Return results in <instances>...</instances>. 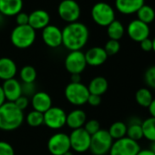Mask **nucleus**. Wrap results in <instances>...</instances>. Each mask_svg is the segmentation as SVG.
Wrapping results in <instances>:
<instances>
[{
	"mask_svg": "<svg viewBox=\"0 0 155 155\" xmlns=\"http://www.w3.org/2000/svg\"><path fill=\"white\" fill-rule=\"evenodd\" d=\"M140 150V144L128 137L113 141L110 150V155H137Z\"/></svg>",
	"mask_w": 155,
	"mask_h": 155,
	"instance_id": "nucleus-7",
	"label": "nucleus"
},
{
	"mask_svg": "<svg viewBox=\"0 0 155 155\" xmlns=\"http://www.w3.org/2000/svg\"><path fill=\"white\" fill-rule=\"evenodd\" d=\"M143 137L148 140L155 141V118H148L141 123Z\"/></svg>",
	"mask_w": 155,
	"mask_h": 155,
	"instance_id": "nucleus-27",
	"label": "nucleus"
},
{
	"mask_svg": "<svg viewBox=\"0 0 155 155\" xmlns=\"http://www.w3.org/2000/svg\"><path fill=\"white\" fill-rule=\"evenodd\" d=\"M64 93L67 101L74 106H82L86 104L90 97L88 87L81 82H69L66 86Z\"/></svg>",
	"mask_w": 155,
	"mask_h": 155,
	"instance_id": "nucleus-4",
	"label": "nucleus"
},
{
	"mask_svg": "<svg viewBox=\"0 0 155 155\" xmlns=\"http://www.w3.org/2000/svg\"><path fill=\"white\" fill-rule=\"evenodd\" d=\"M109 88L108 81L103 77H96L92 79L88 86L90 94L101 96L103 95Z\"/></svg>",
	"mask_w": 155,
	"mask_h": 155,
	"instance_id": "nucleus-24",
	"label": "nucleus"
},
{
	"mask_svg": "<svg viewBox=\"0 0 155 155\" xmlns=\"http://www.w3.org/2000/svg\"><path fill=\"white\" fill-rule=\"evenodd\" d=\"M89 37L86 25L78 21L69 23L62 29V45L70 51L81 50L87 44Z\"/></svg>",
	"mask_w": 155,
	"mask_h": 155,
	"instance_id": "nucleus-1",
	"label": "nucleus"
},
{
	"mask_svg": "<svg viewBox=\"0 0 155 155\" xmlns=\"http://www.w3.org/2000/svg\"><path fill=\"white\" fill-rule=\"evenodd\" d=\"M25 117L14 102L7 101L0 107V130L11 131L18 129L24 122Z\"/></svg>",
	"mask_w": 155,
	"mask_h": 155,
	"instance_id": "nucleus-2",
	"label": "nucleus"
},
{
	"mask_svg": "<svg viewBox=\"0 0 155 155\" xmlns=\"http://www.w3.org/2000/svg\"><path fill=\"white\" fill-rule=\"evenodd\" d=\"M87 103H89L92 107H97V106H99L101 103V96L90 94V97L88 99V102Z\"/></svg>",
	"mask_w": 155,
	"mask_h": 155,
	"instance_id": "nucleus-40",
	"label": "nucleus"
},
{
	"mask_svg": "<svg viewBox=\"0 0 155 155\" xmlns=\"http://www.w3.org/2000/svg\"><path fill=\"white\" fill-rule=\"evenodd\" d=\"M137 155H155L150 149H145V150H140Z\"/></svg>",
	"mask_w": 155,
	"mask_h": 155,
	"instance_id": "nucleus-44",
	"label": "nucleus"
},
{
	"mask_svg": "<svg viewBox=\"0 0 155 155\" xmlns=\"http://www.w3.org/2000/svg\"><path fill=\"white\" fill-rule=\"evenodd\" d=\"M150 150L155 154V141H151L150 145Z\"/></svg>",
	"mask_w": 155,
	"mask_h": 155,
	"instance_id": "nucleus-45",
	"label": "nucleus"
},
{
	"mask_svg": "<svg viewBox=\"0 0 155 155\" xmlns=\"http://www.w3.org/2000/svg\"><path fill=\"white\" fill-rule=\"evenodd\" d=\"M137 17L138 19L145 24H150L155 19V11L154 9L148 6V5H143L138 11H137Z\"/></svg>",
	"mask_w": 155,
	"mask_h": 155,
	"instance_id": "nucleus-29",
	"label": "nucleus"
},
{
	"mask_svg": "<svg viewBox=\"0 0 155 155\" xmlns=\"http://www.w3.org/2000/svg\"><path fill=\"white\" fill-rule=\"evenodd\" d=\"M2 89L7 101L15 102L20 96H22V84L15 78L4 81Z\"/></svg>",
	"mask_w": 155,
	"mask_h": 155,
	"instance_id": "nucleus-15",
	"label": "nucleus"
},
{
	"mask_svg": "<svg viewBox=\"0 0 155 155\" xmlns=\"http://www.w3.org/2000/svg\"><path fill=\"white\" fill-rule=\"evenodd\" d=\"M70 82H73V83L81 82V74H71V76H70Z\"/></svg>",
	"mask_w": 155,
	"mask_h": 155,
	"instance_id": "nucleus-41",
	"label": "nucleus"
},
{
	"mask_svg": "<svg viewBox=\"0 0 155 155\" xmlns=\"http://www.w3.org/2000/svg\"><path fill=\"white\" fill-rule=\"evenodd\" d=\"M83 129L91 135L92 136L96 132H98L101 130V124L97 120H87L86 123L83 126Z\"/></svg>",
	"mask_w": 155,
	"mask_h": 155,
	"instance_id": "nucleus-34",
	"label": "nucleus"
},
{
	"mask_svg": "<svg viewBox=\"0 0 155 155\" xmlns=\"http://www.w3.org/2000/svg\"><path fill=\"white\" fill-rule=\"evenodd\" d=\"M41 37L43 42L51 48H56L62 45V30L57 26H47L42 29Z\"/></svg>",
	"mask_w": 155,
	"mask_h": 155,
	"instance_id": "nucleus-14",
	"label": "nucleus"
},
{
	"mask_svg": "<svg viewBox=\"0 0 155 155\" xmlns=\"http://www.w3.org/2000/svg\"><path fill=\"white\" fill-rule=\"evenodd\" d=\"M142 120L139 117H132L129 120V124L127 125V133L126 137L138 141L143 138V132L141 128Z\"/></svg>",
	"mask_w": 155,
	"mask_h": 155,
	"instance_id": "nucleus-23",
	"label": "nucleus"
},
{
	"mask_svg": "<svg viewBox=\"0 0 155 155\" xmlns=\"http://www.w3.org/2000/svg\"><path fill=\"white\" fill-rule=\"evenodd\" d=\"M86 121H87V115L85 111L81 109L71 110L68 114H67L66 125H68L72 130L83 128Z\"/></svg>",
	"mask_w": 155,
	"mask_h": 155,
	"instance_id": "nucleus-22",
	"label": "nucleus"
},
{
	"mask_svg": "<svg viewBox=\"0 0 155 155\" xmlns=\"http://www.w3.org/2000/svg\"><path fill=\"white\" fill-rule=\"evenodd\" d=\"M16 21L18 26H26L28 25V15L24 12H20L16 16Z\"/></svg>",
	"mask_w": 155,
	"mask_h": 155,
	"instance_id": "nucleus-38",
	"label": "nucleus"
},
{
	"mask_svg": "<svg viewBox=\"0 0 155 155\" xmlns=\"http://www.w3.org/2000/svg\"><path fill=\"white\" fill-rule=\"evenodd\" d=\"M140 48L145 51V52H150L152 50V39L150 38H145L144 40H142L141 42H140Z\"/></svg>",
	"mask_w": 155,
	"mask_h": 155,
	"instance_id": "nucleus-39",
	"label": "nucleus"
},
{
	"mask_svg": "<svg viewBox=\"0 0 155 155\" xmlns=\"http://www.w3.org/2000/svg\"><path fill=\"white\" fill-rule=\"evenodd\" d=\"M67 113L59 107H51L44 113V124L51 130H59L66 125Z\"/></svg>",
	"mask_w": 155,
	"mask_h": 155,
	"instance_id": "nucleus-12",
	"label": "nucleus"
},
{
	"mask_svg": "<svg viewBox=\"0 0 155 155\" xmlns=\"http://www.w3.org/2000/svg\"><path fill=\"white\" fill-rule=\"evenodd\" d=\"M84 54L87 65L91 67H99L104 64L109 57L104 48L101 47H93Z\"/></svg>",
	"mask_w": 155,
	"mask_h": 155,
	"instance_id": "nucleus-17",
	"label": "nucleus"
},
{
	"mask_svg": "<svg viewBox=\"0 0 155 155\" xmlns=\"http://www.w3.org/2000/svg\"><path fill=\"white\" fill-rule=\"evenodd\" d=\"M31 104L34 110L45 113L52 107V99L45 91H37L31 97Z\"/></svg>",
	"mask_w": 155,
	"mask_h": 155,
	"instance_id": "nucleus-18",
	"label": "nucleus"
},
{
	"mask_svg": "<svg viewBox=\"0 0 155 155\" xmlns=\"http://www.w3.org/2000/svg\"><path fill=\"white\" fill-rule=\"evenodd\" d=\"M6 97H5V93L3 91L2 86H0V107H1L4 103H6Z\"/></svg>",
	"mask_w": 155,
	"mask_h": 155,
	"instance_id": "nucleus-43",
	"label": "nucleus"
},
{
	"mask_svg": "<svg viewBox=\"0 0 155 155\" xmlns=\"http://www.w3.org/2000/svg\"><path fill=\"white\" fill-rule=\"evenodd\" d=\"M48 150L52 155H64L71 150L69 136L64 132L53 134L48 140Z\"/></svg>",
	"mask_w": 155,
	"mask_h": 155,
	"instance_id": "nucleus-10",
	"label": "nucleus"
},
{
	"mask_svg": "<svg viewBox=\"0 0 155 155\" xmlns=\"http://www.w3.org/2000/svg\"><path fill=\"white\" fill-rule=\"evenodd\" d=\"M64 155H74V154H73V152H72V151L68 150V151H67Z\"/></svg>",
	"mask_w": 155,
	"mask_h": 155,
	"instance_id": "nucleus-47",
	"label": "nucleus"
},
{
	"mask_svg": "<svg viewBox=\"0 0 155 155\" xmlns=\"http://www.w3.org/2000/svg\"><path fill=\"white\" fill-rule=\"evenodd\" d=\"M144 81L149 88L155 90V65L150 67L145 71Z\"/></svg>",
	"mask_w": 155,
	"mask_h": 155,
	"instance_id": "nucleus-32",
	"label": "nucleus"
},
{
	"mask_svg": "<svg viewBox=\"0 0 155 155\" xmlns=\"http://www.w3.org/2000/svg\"><path fill=\"white\" fill-rule=\"evenodd\" d=\"M68 136L70 141V148L74 151L83 153L90 150L91 136L83 128L72 130L70 135Z\"/></svg>",
	"mask_w": 155,
	"mask_h": 155,
	"instance_id": "nucleus-9",
	"label": "nucleus"
},
{
	"mask_svg": "<svg viewBox=\"0 0 155 155\" xmlns=\"http://www.w3.org/2000/svg\"><path fill=\"white\" fill-rule=\"evenodd\" d=\"M113 139L110 137L107 130H100L91 136L90 151L93 155H107L113 143Z\"/></svg>",
	"mask_w": 155,
	"mask_h": 155,
	"instance_id": "nucleus-5",
	"label": "nucleus"
},
{
	"mask_svg": "<svg viewBox=\"0 0 155 155\" xmlns=\"http://www.w3.org/2000/svg\"><path fill=\"white\" fill-rule=\"evenodd\" d=\"M18 71L16 62L7 57L0 58V80L4 81L14 79Z\"/></svg>",
	"mask_w": 155,
	"mask_h": 155,
	"instance_id": "nucleus-20",
	"label": "nucleus"
},
{
	"mask_svg": "<svg viewBox=\"0 0 155 155\" xmlns=\"http://www.w3.org/2000/svg\"><path fill=\"white\" fill-rule=\"evenodd\" d=\"M64 64L70 74H81L87 67L85 54L81 50L70 51L67 55Z\"/></svg>",
	"mask_w": 155,
	"mask_h": 155,
	"instance_id": "nucleus-11",
	"label": "nucleus"
},
{
	"mask_svg": "<svg viewBox=\"0 0 155 155\" xmlns=\"http://www.w3.org/2000/svg\"><path fill=\"white\" fill-rule=\"evenodd\" d=\"M127 33L133 41L140 43L149 38L150 28L147 24L140 21L139 19H134L129 23Z\"/></svg>",
	"mask_w": 155,
	"mask_h": 155,
	"instance_id": "nucleus-13",
	"label": "nucleus"
},
{
	"mask_svg": "<svg viewBox=\"0 0 155 155\" xmlns=\"http://www.w3.org/2000/svg\"><path fill=\"white\" fill-rule=\"evenodd\" d=\"M37 75L36 68L30 65L23 67L19 72V77L22 83H34L37 79Z\"/></svg>",
	"mask_w": 155,
	"mask_h": 155,
	"instance_id": "nucleus-30",
	"label": "nucleus"
},
{
	"mask_svg": "<svg viewBox=\"0 0 155 155\" xmlns=\"http://www.w3.org/2000/svg\"><path fill=\"white\" fill-rule=\"evenodd\" d=\"M93 21L101 27H108L115 20V12L110 5L105 2H98L91 8Z\"/></svg>",
	"mask_w": 155,
	"mask_h": 155,
	"instance_id": "nucleus-6",
	"label": "nucleus"
},
{
	"mask_svg": "<svg viewBox=\"0 0 155 155\" xmlns=\"http://www.w3.org/2000/svg\"><path fill=\"white\" fill-rule=\"evenodd\" d=\"M152 51L155 52V38L152 39Z\"/></svg>",
	"mask_w": 155,
	"mask_h": 155,
	"instance_id": "nucleus-46",
	"label": "nucleus"
},
{
	"mask_svg": "<svg viewBox=\"0 0 155 155\" xmlns=\"http://www.w3.org/2000/svg\"><path fill=\"white\" fill-rule=\"evenodd\" d=\"M15 105L20 110H25L27 108H28V104H29V101H28V98H27V97H25V96H20L15 102Z\"/></svg>",
	"mask_w": 155,
	"mask_h": 155,
	"instance_id": "nucleus-37",
	"label": "nucleus"
},
{
	"mask_svg": "<svg viewBox=\"0 0 155 155\" xmlns=\"http://www.w3.org/2000/svg\"><path fill=\"white\" fill-rule=\"evenodd\" d=\"M49 14L43 9H37L28 15V25L35 30L45 28L49 25Z\"/></svg>",
	"mask_w": 155,
	"mask_h": 155,
	"instance_id": "nucleus-16",
	"label": "nucleus"
},
{
	"mask_svg": "<svg viewBox=\"0 0 155 155\" xmlns=\"http://www.w3.org/2000/svg\"><path fill=\"white\" fill-rule=\"evenodd\" d=\"M26 121L28 126L37 128L44 124V113L38 112L37 110H32L28 112L26 117Z\"/></svg>",
	"mask_w": 155,
	"mask_h": 155,
	"instance_id": "nucleus-31",
	"label": "nucleus"
},
{
	"mask_svg": "<svg viewBox=\"0 0 155 155\" xmlns=\"http://www.w3.org/2000/svg\"><path fill=\"white\" fill-rule=\"evenodd\" d=\"M148 110H149V112H150V116L152 118H155V99L152 100L151 103L148 107Z\"/></svg>",
	"mask_w": 155,
	"mask_h": 155,
	"instance_id": "nucleus-42",
	"label": "nucleus"
},
{
	"mask_svg": "<svg viewBox=\"0 0 155 155\" xmlns=\"http://www.w3.org/2000/svg\"><path fill=\"white\" fill-rule=\"evenodd\" d=\"M23 0H0V14L7 17H16L22 11Z\"/></svg>",
	"mask_w": 155,
	"mask_h": 155,
	"instance_id": "nucleus-21",
	"label": "nucleus"
},
{
	"mask_svg": "<svg viewBox=\"0 0 155 155\" xmlns=\"http://www.w3.org/2000/svg\"><path fill=\"white\" fill-rule=\"evenodd\" d=\"M135 100H136V102L140 106L144 107V108H148L150 106V104L151 103L153 97H152V94L149 89L140 88L135 93Z\"/></svg>",
	"mask_w": 155,
	"mask_h": 155,
	"instance_id": "nucleus-26",
	"label": "nucleus"
},
{
	"mask_svg": "<svg viewBox=\"0 0 155 155\" xmlns=\"http://www.w3.org/2000/svg\"><path fill=\"white\" fill-rule=\"evenodd\" d=\"M22 84V95L28 98L32 97L36 91V86L34 83H21Z\"/></svg>",
	"mask_w": 155,
	"mask_h": 155,
	"instance_id": "nucleus-36",
	"label": "nucleus"
},
{
	"mask_svg": "<svg viewBox=\"0 0 155 155\" xmlns=\"http://www.w3.org/2000/svg\"><path fill=\"white\" fill-rule=\"evenodd\" d=\"M103 48L106 51L108 56H113V55H116L120 51V44L118 40L110 39L109 41H107V43L105 44V47Z\"/></svg>",
	"mask_w": 155,
	"mask_h": 155,
	"instance_id": "nucleus-33",
	"label": "nucleus"
},
{
	"mask_svg": "<svg viewBox=\"0 0 155 155\" xmlns=\"http://www.w3.org/2000/svg\"><path fill=\"white\" fill-rule=\"evenodd\" d=\"M10 40L14 47L25 49L33 45L36 40V30L29 25L17 26L11 32Z\"/></svg>",
	"mask_w": 155,
	"mask_h": 155,
	"instance_id": "nucleus-3",
	"label": "nucleus"
},
{
	"mask_svg": "<svg viewBox=\"0 0 155 155\" xmlns=\"http://www.w3.org/2000/svg\"><path fill=\"white\" fill-rule=\"evenodd\" d=\"M125 29L123 25L121 24V22H120L119 20H114L112 21L108 27H107V34L110 38V39H113V40H120L123 35H124Z\"/></svg>",
	"mask_w": 155,
	"mask_h": 155,
	"instance_id": "nucleus-25",
	"label": "nucleus"
},
{
	"mask_svg": "<svg viewBox=\"0 0 155 155\" xmlns=\"http://www.w3.org/2000/svg\"><path fill=\"white\" fill-rule=\"evenodd\" d=\"M0 155H15V150L10 143L0 140Z\"/></svg>",
	"mask_w": 155,
	"mask_h": 155,
	"instance_id": "nucleus-35",
	"label": "nucleus"
},
{
	"mask_svg": "<svg viewBox=\"0 0 155 155\" xmlns=\"http://www.w3.org/2000/svg\"><path fill=\"white\" fill-rule=\"evenodd\" d=\"M110 137L113 139V140H120L121 138L126 137V133H127V124L122 122V121H116L114 123H112L110 127V129L108 130Z\"/></svg>",
	"mask_w": 155,
	"mask_h": 155,
	"instance_id": "nucleus-28",
	"label": "nucleus"
},
{
	"mask_svg": "<svg viewBox=\"0 0 155 155\" xmlns=\"http://www.w3.org/2000/svg\"><path fill=\"white\" fill-rule=\"evenodd\" d=\"M81 7L75 0H62L58 8V13L60 18L69 23L77 22L81 17Z\"/></svg>",
	"mask_w": 155,
	"mask_h": 155,
	"instance_id": "nucleus-8",
	"label": "nucleus"
},
{
	"mask_svg": "<svg viewBox=\"0 0 155 155\" xmlns=\"http://www.w3.org/2000/svg\"><path fill=\"white\" fill-rule=\"evenodd\" d=\"M145 0H115V7L117 10L123 15H131L144 5Z\"/></svg>",
	"mask_w": 155,
	"mask_h": 155,
	"instance_id": "nucleus-19",
	"label": "nucleus"
}]
</instances>
